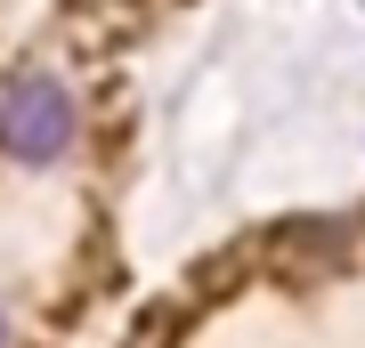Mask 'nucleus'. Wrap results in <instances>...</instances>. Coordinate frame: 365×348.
I'll list each match as a JSON object with an SVG mask.
<instances>
[{"instance_id":"f257e3e1","label":"nucleus","mask_w":365,"mask_h":348,"mask_svg":"<svg viewBox=\"0 0 365 348\" xmlns=\"http://www.w3.org/2000/svg\"><path fill=\"white\" fill-rule=\"evenodd\" d=\"M81 138V105L57 73H9L0 81V154L25 162V170H49L66 162Z\"/></svg>"},{"instance_id":"f03ea898","label":"nucleus","mask_w":365,"mask_h":348,"mask_svg":"<svg viewBox=\"0 0 365 348\" xmlns=\"http://www.w3.org/2000/svg\"><path fill=\"white\" fill-rule=\"evenodd\" d=\"M0 348H16V324H9V308H0Z\"/></svg>"}]
</instances>
